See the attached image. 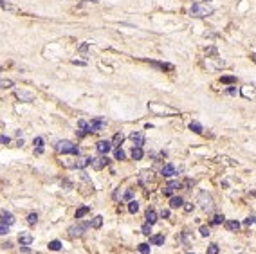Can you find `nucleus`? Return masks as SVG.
I'll return each mask as SVG.
<instances>
[{"label": "nucleus", "mask_w": 256, "mask_h": 254, "mask_svg": "<svg viewBox=\"0 0 256 254\" xmlns=\"http://www.w3.org/2000/svg\"><path fill=\"white\" fill-rule=\"evenodd\" d=\"M56 150L60 153H65V155H80L78 144H74L71 141H60L58 144H56Z\"/></svg>", "instance_id": "f257e3e1"}, {"label": "nucleus", "mask_w": 256, "mask_h": 254, "mask_svg": "<svg viewBox=\"0 0 256 254\" xmlns=\"http://www.w3.org/2000/svg\"><path fill=\"white\" fill-rule=\"evenodd\" d=\"M190 15L195 18H206V16L213 15V9L209 6H202V4H193L190 9Z\"/></svg>", "instance_id": "f03ea898"}, {"label": "nucleus", "mask_w": 256, "mask_h": 254, "mask_svg": "<svg viewBox=\"0 0 256 254\" xmlns=\"http://www.w3.org/2000/svg\"><path fill=\"white\" fill-rule=\"evenodd\" d=\"M197 200L200 202V207L204 211H211L215 207V202H213V196L207 193V191H200L197 196Z\"/></svg>", "instance_id": "7ed1b4c3"}, {"label": "nucleus", "mask_w": 256, "mask_h": 254, "mask_svg": "<svg viewBox=\"0 0 256 254\" xmlns=\"http://www.w3.org/2000/svg\"><path fill=\"white\" fill-rule=\"evenodd\" d=\"M107 126V119L105 117H96L87 124V133H94V132H101Z\"/></svg>", "instance_id": "20e7f679"}, {"label": "nucleus", "mask_w": 256, "mask_h": 254, "mask_svg": "<svg viewBox=\"0 0 256 254\" xmlns=\"http://www.w3.org/2000/svg\"><path fill=\"white\" fill-rule=\"evenodd\" d=\"M90 227V222H80L78 225H72V227H69V236L71 238H78V236H83V232L85 229Z\"/></svg>", "instance_id": "39448f33"}, {"label": "nucleus", "mask_w": 256, "mask_h": 254, "mask_svg": "<svg viewBox=\"0 0 256 254\" xmlns=\"http://www.w3.org/2000/svg\"><path fill=\"white\" fill-rule=\"evenodd\" d=\"M108 162H110V160L107 159V155H103V157H90V164H92V168H94V169H97V171H99V169H103V168L107 166Z\"/></svg>", "instance_id": "423d86ee"}, {"label": "nucleus", "mask_w": 256, "mask_h": 254, "mask_svg": "<svg viewBox=\"0 0 256 254\" xmlns=\"http://www.w3.org/2000/svg\"><path fill=\"white\" fill-rule=\"evenodd\" d=\"M96 150H97V153H101V155H107V153L112 150V143H110V141H97V143H96Z\"/></svg>", "instance_id": "0eeeda50"}, {"label": "nucleus", "mask_w": 256, "mask_h": 254, "mask_svg": "<svg viewBox=\"0 0 256 254\" xmlns=\"http://www.w3.org/2000/svg\"><path fill=\"white\" fill-rule=\"evenodd\" d=\"M16 97L24 103L34 101V94H33V92H27V90H16Z\"/></svg>", "instance_id": "6e6552de"}, {"label": "nucleus", "mask_w": 256, "mask_h": 254, "mask_svg": "<svg viewBox=\"0 0 256 254\" xmlns=\"http://www.w3.org/2000/svg\"><path fill=\"white\" fill-rule=\"evenodd\" d=\"M88 164H90V157H78L74 162H71L69 168H80V169H83V168H87Z\"/></svg>", "instance_id": "1a4fd4ad"}, {"label": "nucleus", "mask_w": 256, "mask_h": 254, "mask_svg": "<svg viewBox=\"0 0 256 254\" xmlns=\"http://www.w3.org/2000/svg\"><path fill=\"white\" fill-rule=\"evenodd\" d=\"M130 139H132V143L135 146H139V148H143V144H144V141H146V137H144V133L143 132H133L132 135H130Z\"/></svg>", "instance_id": "9d476101"}, {"label": "nucleus", "mask_w": 256, "mask_h": 254, "mask_svg": "<svg viewBox=\"0 0 256 254\" xmlns=\"http://www.w3.org/2000/svg\"><path fill=\"white\" fill-rule=\"evenodd\" d=\"M152 180H154V171H148V169H144V171H141V173H139V182L143 184V186L150 184Z\"/></svg>", "instance_id": "9b49d317"}, {"label": "nucleus", "mask_w": 256, "mask_h": 254, "mask_svg": "<svg viewBox=\"0 0 256 254\" xmlns=\"http://www.w3.org/2000/svg\"><path fill=\"white\" fill-rule=\"evenodd\" d=\"M179 171H177L175 164H164L161 169V175L162 177H173V175H177Z\"/></svg>", "instance_id": "f8f14e48"}, {"label": "nucleus", "mask_w": 256, "mask_h": 254, "mask_svg": "<svg viewBox=\"0 0 256 254\" xmlns=\"http://www.w3.org/2000/svg\"><path fill=\"white\" fill-rule=\"evenodd\" d=\"M33 234L31 232H20L18 234V241H20V245H31L33 243Z\"/></svg>", "instance_id": "ddd939ff"}, {"label": "nucleus", "mask_w": 256, "mask_h": 254, "mask_svg": "<svg viewBox=\"0 0 256 254\" xmlns=\"http://www.w3.org/2000/svg\"><path fill=\"white\" fill-rule=\"evenodd\" d=\"M0 216H2V222H4V224H8L9 227L15 224V216H13L11 213H6V211H2V213H0Z\"/></svg>", "instance_id": "4468645a"}, {"label": "nucleus", "mask_w": 256, "mask_h": 254, "mask_svg": "<svg viewBox=\"0 0 256 254\" xmlns=\"http://www.w3.org/2000/svg\"><path fill=\"white\" fill-rule=\"evenodd\" d=\"M150 243L152 245H164V234H152L150 236Z\"/></svg>", "instance_id": "2eb2a0df"}, {"label": "nucleus", "mask_w": 256, "mask_h": 254, "mask_svg": "<svg viewBox=\"0 0 256 254\" xmlns=\"http://www.w3.org/2000/svg\"><path fill=\"white\" fill-rule=\"evenodd\" d=\"M226 229H227V231H231V232L238 231V229H240V222H238V220H227V222H226Z\"/></svg>", "instance_id": "dca6fc26"}, {"label": "nucleus", "mask_w": 256, "mask_h": 254, "mask_svg": "<svg viewBox=\"0 0 256 254\" xmlns=\"http://www.w3.org/2000/svg\"><path fill=\"white\" fill-rule=\"evenodd\" d=\"M154 67H157V69H162V70H173L175 67L171 65V63H164V61H150Z\"/></svg>", "instance_id": "f3484780"}, {"label": "nucleus", "mask_w": 256, "mask_h": 254, "mask_svg": "<svg viewBox=\"0 0 256 254\" xmlns=\"http://www.w3.org/2000/svg\"><path fill=\"white\" fill-rule=\"evenodd\" d=\"M123 141H124V135L121 133V132H117L116 135H114V139H112L110 143H112V146H116V148H119V146L123 144Z\"/></svg>", "instance_id": "a211bd4d"}, {"label": "nucleus", "mask_w": 256, "mask_h": 254, "mask_svg": "<svg viewBox=\"0 0 256 254\" xmlns=\"http://www.w3.org/2000/svg\"><path fill=\"white\" fill-rule=\"evenodd\" d=\"M143 157H144V152H143V148H139V146H133V150H132V159L141 160Z\"/></svg>", "instance_id": "6ab92c4d"}, {"label": "nucleus", "mask_w": 256, "mask_h": 254, "mask_svg": "<svg viewBox=\"0 0 256 254\" xmlns=\"http://www.w3.org/2000/svg\"><path fill=\"white\" fill-rule=\"evenodd\" d=\"M184 200L180 198V196H171V200H170V207H173V209H177V207H182Z\"/></svg>", "instance_id": "aec40b11"}, {"label": "nucleus", "mask_w": 256, "mask_h": 254, "mask_svg": "<svg viewBox=\"0 0 256 254\" xmlns=\"http://www.w3.org/2000/svg\"><path fill=\"white\" fill-rule=\"evenodd\" d=\"M146 222H148L150 225H154L155 222H157V213H155L154 209H148V211H146Z\"/></svg>", "instance_id": "412c9836"}, {"label": "nucleus", "mask_w": 256, "mask_h": 254, "mask_svg": "<svg viewBox=\"0 0 256 254\" xmlns=\"http://www.w3.org/2000/svg\"><path fill=\"white\" fill-rule=\"evenodd\" d=\"M0 9H4V11H18V8L16 6H13V4H9V2H6V0H0Z\"/></svg>", "instance_id": "4be33fe9"}, {"label": "nucleus", "mask_w": 256, "mask_h": 254, "mask_svg": "<svg viewBox=\"0 0 256 254\" xmlns=\"http://www.w3.org/2000/svg\"><path fill=\"white\" fill-rule=\"evenodd\" d=\"M190 130H191V132H195V133H204V128H202V124L197 123V121L190 123Z\"/></svg>", "instance_id": "5701e85b"}, {"label": "nucleus", "mask_w": 256, "mask_h": 254, "mask_svg": "<svg viewBox=\"0 0 256 254\" xmlns=\"http://www.w3.org/2000/svg\"><path fill=\"white\" fill-rule=\"evenodd\" d=\"M13 85H15L13 80H0V90H8V88H11Z\"/></svg>", "instance_id": "b1692460"}, {"label": "nucleus", "mask_w": 256, "mask_h": 254, "mask_svg": "<svg viewBox=\"0 0 256 254\" xmlns=\"http://www.w3.org/2000/svg\"><path fill=\"white\" fill-rule=\"evenodd\" d=\"M220 81H222L224 85H234V83H236V78H234V76H222Z\"/></svg>", "instance_id": "393cba45"}, {"label": "nucleus", "mask_w": 256, "mask_h": 254, "mask_svg": "<svg viewBox=\"0 0 256 254\" xmlns=\"http://www.w3.org/2000/svg\"><path fill=\"white\" fill-rule=\"evenodd\" d=\"M103 225V216H94V220L90 222V227H96V229H99Z\"/></svg>", "instance_id": "a878e982"}, {"label": "nucleus", "mask_w": 256, "mask_h": 254, "mask_svg": "<svg viewBox=\"0 0 256 254\" xmlns=\"http://www.w3.org/2000/svg\"><path fill=\"white\" fill-rule=\"evenodd\" d=\"M128 211H130L132 215H135V213L139 211V204L135 202V200H130V204H128Z\"/></svg>", "instance_id": "bb28decb"}, {"label": "nucleus", "mask_w": 256, "mask_h": 254, "mask_svg": "<svg viewBox=\"0 0 256 254\" xmlns=\"http://www.w3.org/2000/svg\"><path fill=\"white\" fill-rule=\"evenodd\" d=\"M49 249H51V251H60V249H61V241H60V240L49 241Z\"/></svg>", "instance_id": "cd10ccee"}, {"label": "nucleus", "mask_w": 256, "mask_h": 254, "mask_svg": "<svg viewBox=\"0 0 256 254\" xmlns=\"http://www.w3.org/2000/svg\"><path fill=\"white\" fill-rule=\"evenodd\" d=\"M88 211H90V207L88 205H83V207H80V209L76 211V218H81V216H85Z\"/></svg>", "instance_id": "c85d7f7f"}, {"label": "nucleus", "mask_w": 256, "mask_h": 254, "mask_svg": "<svg viewBox=\"0 0 256 254\" xmlns=\"http://www.w3.org/2000/svg\"><path fill=\"white\" fill-rule=\"evenodd\" d=\"M38 222V215L36 213H29V216H27V224L29 225H36Z\"/></svg>", "instance_id": "c756f323"}, {"label": "nucleus", "mask_w": 256, "mask_h": 254, "mask_svg": "<svg viewBox=\"0 0 256 254\" xmlns=\"http://www.w3.org/2000/svg\"><path fill=\"white\" fill-rule=\"evenodd\" d=\"M133 200V189H126V193L123 195V202H130Z\"/></svg>", "instance_id": "7c9ffc66"}, {"label": "nucleus", "mask_w": 256, "mask_h": 254, "mask_svg": "<svg viewBox=\"0 0 256 254\" xmlns=\"http://www.w3.org/2000/svg\"><path fill=\"white\" fill-rule=\"evenodd\" d=\"M226 222V218H224V215H215V218H213V225H220V224H224Z\"/></svg>", "instance_id": "2f4dec72"}, {"label": "nucleus", "mask_w": 256, "mask_h": 254, "mask_svg": "<svg viewBox=\"0 0 256 254\" xmlns=\"http://www.w3.org/2000/svg\"><path fill=\"white\" fill-rule=\"evenodd\" d=\"M168 188H170V189H173V191H175V189L182 188V184H180V182H179V180H170V182H168Z\"/></svg>", "instance_id": "473e14b6"}, {"label": "nucleus", "mask_w": 256, "mask_h": 254, "mask_svg": "<svg viewBox=\"0 0 256 254\" xmlns=\"http://www.w3.org/2000/svg\"><path fill=\"white\" fill-rule=\"evenodd\" d=\"M114 157H116L117 160H123L126 155H124V152L121 150V148H116V152H114Z\"/></svg>", "instance_id": "72a5a7b5"}, {"label": "nucleus", "mask_w": 256, "mask_h": 254, "mask_svg": "<svg viewBox=\"0 0 256 254\" xmlns=\"http://www.w3.org/2000/svg\"><path fill=\"white\" fill-rule=\"evenodd\" d=\"M139 252L141 254H150V245H148V243H141V245H139Z\"/></svg>", "instance_id": "f704fd0d"}, {"label": "nucleus", "mask_w": 256, "mask_h": 254, "mask_svg": "<svg viewBox=\"0 0 256 254\" xmlns=\"http://www.w3.org/2000/svg\"><path fill=\"white\" fill-rule=\"evenodd\" d=\"M207 254H218V245H217V243L209 245L207 247Z\"/></svg>", "instance_id": "c9c22d12"}, {"label": "nucleus", "mask_w": 256, "mask_h": 254, "mask_svg": "<svg viewBox=\"0 0 256 254\" xmlns=\"http://www.w3.org/2000/svg\"><path fill=\"white\" fill-rule=\"evenodd\" d=\"M8 232H9V225L0 222V234H8Z\"/></svg>", "instance_id": "e433bc0d"}, {"label": "nucleus", "mask_w": 256, "mask_h": 254, "mask_svg": "<svg viewBox=\"0 0 256 254\" xmlns=\"http://www.w3.org/2000/svg\"><path fill=\"white\" fill-rule=\"evenodd\" d=\"M141 231H143V234H150V231H152V225L146 222V224L143 225V229H141Z\"/></svg>", "instance_id": "4c0bfd02"}, {"label": "nucleus", "mask_w": 256, "mask_h": 254, "mask_svg": "<svg viewBox=\"0 0 256 254\" xmlns=\"http://www.w3.org/2000/svg\"><path fill=\"white\" fill-rule=\"evenodd\" d=\"M184 205V211H186V213H191V211H193V207H195V205H193V204L191 202H188V204H182Z\"/></svg>", "instance_id": "58836bf2"}, {"label": "nucleus", "mask_w": 256, "mask_h": 254, "mask_svg": "<svg viewBox=\"0 0 256 254\" xmlns=\"http://www.w3.org/2000/svg\"><path fill=\"white\" fill-rule=\"evenodd\" d=\"M242 94L245 96V97H254V92H253V90L249 92V88H243V90H242Z\"/></svg>", "instance_id": "ea45409f"}, {"label": "nucleus", "mask_w": 256, "mask_h": 254, "mask_svg": "<svg viewBox=\"0 0 256 254\" xmlns=\"http://www.w3.org/2000/svg\"><path fill=\"white\" fill-rule=\"evenodd\" d=\"M33 143H34V146H36V148H40V146H44V139H42V137H36Z\"/></svg>", "instance_id": "a19ab883"}, {"label": "nucleus", "mask_w": 256, "mask_h": 254, "mask_svg": "<svg viewBox=\"0 0 256 254\" xmlns=\"http://www.w3.org/2000/svg\"><path fill=\"white\" fill-rule=\"evenodd\" d=\"M209 227H200V234H202V236H209Z\"/></svg>", "instance_id": "79ce46f5"}, {"label": "nucleus", "mask_w": 256, "mask_h": 254, "mask_svg": "<svg viewBox=\"0 0 256 254\" xmlns=\"http://www.w3.org/2000/svg\"><path fill=\"white\" fill-rule=\"evenodd\" d=\"M226 92H227V94H229V96H236V94H238V88L231 87V88H227Z\"/></svg>", "instance_id": "37998d69"}, {"label": "nucleus", "mask_w": 256, "mask_h": 254, "mask_svg": "<svg viewBox=\"0 0 256 254\" xmlns=\"http://www.w3.org/2000/svg\"><path fill=\"white\" fill-rule=\"evenodd\" d=\"M87 121H85V119H80V121H78V126H80V128H83V130H87Z\"/></svg>", "instance_id": "c03bdc74"}, {"label": "nucleus", "mask_w": 256, "mask_h": 254, "mask_svg": "<svg viewBox=\"0 0 256 254\" xmlns=\"http://www.w3.org/2000/svg\"><path fill=\"white\" fill-rule=\"evenodd\" d=\"M11 139L8 137V135H0V144H8Z\"/></svg>", "instance_id": "a18cd8bd"}, {"label": "nucleus", "mask_w": 256, "mask_h": 254, "mask_svg": "<svg viewBox=\"0 0 256 254\" xmlns=\"http://www.w3.org/2000/svg\"><path fill=\"white\" fill-rule=\"evenodd\" d=\"M243 224H245V225H253V224H254V216L251 215L249 218H245V222H243Z\"/></svg>", "instance_id": "49530a36"}, {"label": "nucleus", "mask_w": 256, "mask_h": 254, "mask_svg": "<svg viewBox=\"0 0 256 254\" xmlns=\"http://www.w3.org/2000/svg\"><path fill=\"white\" fill-rule=\"evenodd\" d=\"M78 51H80V52H87V51H88V44H81Z\"/></svg>", "instance_id": "de8ad7c7"}, {"label": "nucleus", "mask_w": 256, "mask_h": 254, "mask_svg": "<svg viewBox=\"0 0 256 254\" xmlns=\"http://www.w3.org/2000/svg\"><path fill=\"white\" fill-rule=\"evenodd\" d=\"M162 193H164V195H166V196H171V193H173V189H170L168 186H166V188L162 189Z\"/></svg>", "instance_id": "09e8293b"}, {"label": "nucleus", "mask_w": 256, "mask_h": 254, "mask_svg": "<svg viewBox=\"0 0 256 254\" xmlns=\"http://www.w3.org/2000/svg\"><path fill=\"white\" fill-rule=\"evenodd\" d=\"M161 216H162V218H170V209H162Z\"/></svg>", "instance_id": "8fccbe9b"}, {"label": "nucleus", "mask_w": 256, "mask_h": 254, "mask_svg": "<svg viewBox=\"0 0 256 254\" xmlns=\"http://www.w3.org/2000/svg\"><path fill=\"white\" fill-rule=\"evenodd\" d=\"M76 135H78V137H85V135H87V132H81V130H78V132H76Z\"/></svg>", "instance_id": "3c124183"}, {"label": "nucleus", "mask_w": 256, "mask_h": 254, "mask_svg": "<svg viewBox=\"0 0 256 254\" xmlns=\"http://www.w3.org/2000/svg\"><path fill=\"white\" fill-rule=\"evenodd\" d=\"M72 63H74V65H80V67H85V61H78V60H74Z\"/></svg>", "instance_id": "603ef678"}, {"label": "nucleus", "mask_w": 256, "mask_h": 254, "mask_svg": "<svg viewBox=\"0 0 256 254\" xmlns=\"http://www.w3.org/2000/svg\"><path fill=\"white\" fill-rule=\"evenodd\" d=\"M36 153L40 155V153H44V146H40V148H36Z\"/></svg>", "instance_id": "864d4df0"}, {"label": "nucleus", "mask_w": 256, "mask_h": 254, "mask_svg": "<svg viewBox=\"0 0 256 254\" xmlns=\"http://www.w3.org/2000/svg\"><path fill=\"white\" fill-rule=\"evenodd\" d=\"M83 2H97V0H83Z\"/></svg>", "instance_id": "5fc2aeb1"}, {"label": "nucleus", "mask_w": 256, "mask_h": 254, "mask_svg": "<svg viewBox=\"0 0 256 254\" xmlns=\"http://www.w3.org/2000/svg\"><path fill=\"white\" fill-rule=\"evenodd\" d=\"M206 2H209V0H206Z\"/></svg>", "instance_id": "6e6d98bb"}, {"label": "nucleus", "mask_w": 256, "mask_h": 254, "mask_svg": "<svg viewBox=\"0 0 256 254\" xmlns=\"http://www.w3.org/2000/svg\"><path fill=\"white\" fill-rule=\"evenodd\" d=\"M0 70H2V67H0Z\"/></svg>", "instance_id": "4d7b16f0"}, {"label": "nucleus", "mask_w": 256, "mask_h": 254, "mask_svg": "<svg viewBox=\"0 0 256 254\" xmlns=\"http://www.w3.org/2000/svg\"><path fill=\"white\" fill-rule=\"evenodd\" d=\"M190 254H191V252H190Z\"/></svg>", "instance_id": "13d9d810"}]
</instances>
